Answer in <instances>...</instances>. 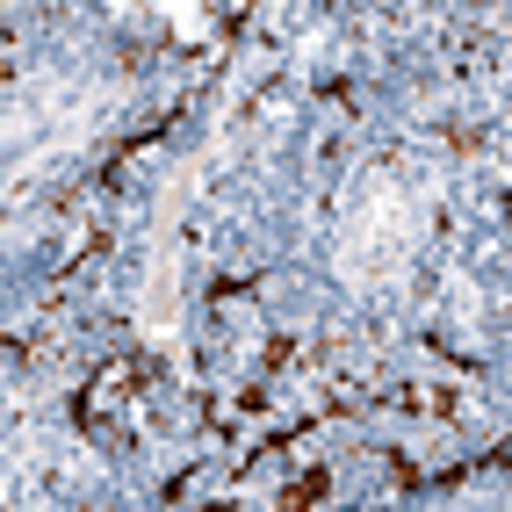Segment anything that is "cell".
<instances>
[{
    "label": "cell",
    "mask_w": 512,
    "mask_h": 512,
    "mask_svg": "<svg viewBox=\"0 0 512 512\" xmlns=\"http://www.w3.org/2000/svg\"><path fill=\"white\" fill-rule=\"evenodd\" d=\"M138 383H145V361H109V368L94 375V390H87V404H80V412H87V426H101L109 412H123V404L138 397Z\"/></svg>",
    "instance_id": "cell-1"
},
{
    "label": "cell",
    "mask_w": 512,
    "mask_h": 512,
    "mask_svg": "<svg viewBox=\"0 0 512 512\" xmlns=\"http://www.w3.org/2000/svg\"><path fill=\"white\" fill-rule=\"evenodd\" d=\"M325 498H332V469H325V462H303L289 484L275 491V505H282V512H311V505H325Z\"/></svg>",
    "instance_id": "cell-2"
},
{
    "label": "cell",
    "mask_w": 512,
    "mask_h": 512,
    "mask_svg": "<svg viewBox=\"0 0 512 512\" xmlns=\"http://www.w3.org/2000/svg\"><path fill=\"white\" fill-rule=\"evenodd\" d=\"M260 368H267V375H289V368H303V347H296V339H267Z\"/></svg>",
    "instance_id": "cell-3"
},
{
    "label": "cell",
    "mask_w": 512,
    "mask_h": 512,
    "mask_svg": "<svg viewBox=\"0 0 512 512\" xmlns=\"http://www.w3.org/2000/svg\"><path fill=\"white\" fill-rule=\"evenodd\" d=\"M29 361H37V368H51V361H65V325H44L37 339H29Z\"/></svg>",
    "instance_id": "cell-4"
},
{
    "label": "cell",
    "mask_w": 512,
    "mask_h": 512,
    "mask_svg": "<svg viewBox=\"0 0 512 512\" xmlns=\"http://www.w3.org/2000/svg\"><path fill=\"white\" fill-rule=\"evenodd\" d=\"M491 138V123H448V145H462V152H476Z\"/></svg>",
    "instance_id": "cell-5"
},
{
    "label": "cell",
    "mask_w": 512,
    "mask_h": 512,
    "mask_svg": "<svg viewBox=\"0 0 512 512\" xmlns=\"http://www.w3.org/2000/svg\"><path fill=\"white\" fill-rule=\"evenodd\" d=\"M469 8H491V0H469Z\"/></svg>",
    "instance_id": "cell-6"
}]
</instances>
